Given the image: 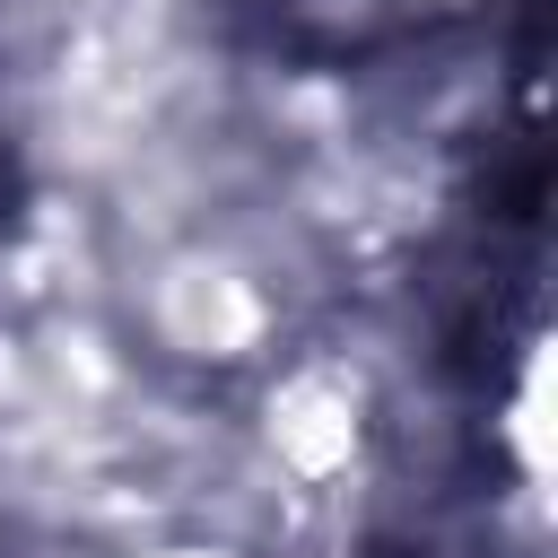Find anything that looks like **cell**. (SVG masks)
<instances>
[{
  "instance_id": "1",
  "label": "cell",
  "mask_w": 558,
  "mask_h": 558,
  "mask_svg": "<svg viewBox=\"0 0 558 558\" xmlns=\"http://www.w3.org/2000/svg\"><path fill=\"white\" fill-rule=\"evenodd\" d=\"M17 201H26V148H17V122H9V87H0V235L17 227Z\"/></svg>"
}]
</instances>
